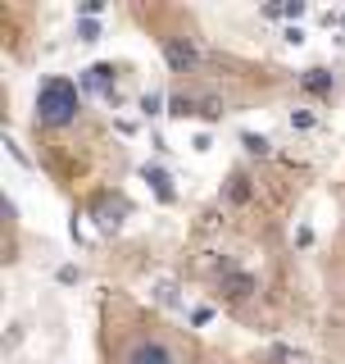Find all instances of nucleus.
I'll return each instance as SVG.
<instances>
[{
	"label": "nucleus",
	"instance_id": "f257e3e1",
	"mask_svg": "<svg viewBox=\"0 0 345 364\" xmlns=\"http://www.w3.org/2000/svg\"><path fill=\"white\" fill-rule=\"evenodd\" d=\"M82 110V91L68 77H46L41 91H37V123L46 128H68Z\"/></svg>",
	"mask_w": 345,
	"mask_h": 364
},
{
	"label": "nucleus",
	"instance_id": "0eeeda50",
	"mask_svg": "<svg viewBox=\"0 0 345 364\" xmlns=\"http://www.w3.org/2000/svg\"><path fill=\"white\" fill-rule=\"evenodd\" d=\"M300 87L313 91V96H327V91L336 87V73H332V68H323V64H318V68H304V73H300Z\"/></svg>",
	"mask_w": 345,
	"mask_h": 364
},
{
	"label": "nucleus",
	"instance_id": "1a4fd4ad",
	"mask_svg": "<svg viewBox=\"0 0 345 364\" xmlns=\"http://www.w3.org/2000/svg\"><path fill=\"white\" fill-rule=\"evenodd\" d=\"M223 200H227V205H246V200H250V178L232 173V178H227V187H223Z\"/></svg>",
	"mask_w": 345,
	"mask_h": 364
},
{
	"label": "nucleus",
	"instance_id": "dca6fc26",
	"mask_svg": "<svg viewBox=\"0 0 345 364\" xmlns=\"http://www.w3.org/2000/svg\"><path fill=\"white\" fill-rule=\"evenodd\" d=\"M291 128H295V133H304V128H313V114H309V110H295V114H291Z\"/></svg>",
	"mask_w": 345,
	"mask_h": 364
},
{
	"label": "nucleus",
	"instance_id": "f8f14e48",
	"mask_svg": "<svg viewBox=\"0 0 345 364\" xmlns=\"http://www.w3.org/2000/svg\"><path fill=\"white\" fill-rule=\"evenodd\" d=\"M77 41H100V23L96 19H77Z\"/></svg>",
	"mask_w": 345,
	"mask_h": 364
},
{
	"label": "nucleus",
	"instance_id": "423d86ee",
	"mask_svg": "<svg viewBox=\"0 0 345 364\" xmlns=\"http://www.w3.org/2000/svg\"><path fill=\"white\" fill-rule=\"evenodd\" d=\"M141 178H146V182L155 187V196H159L164 205H172V200H177V191H172V178H168V169H159V164H146V169H141Z\"/></svg>",
	"mask_w": 345,
	"mask_h": 364
},
{
	"label": "nucleus",
	"instance_id": "4468645a",
	"mask_svg": "<svg viewBox=\"0 0 345 364\" xmlns=\"http://www.w3.org/2000/svg\"><path fill=\"white\" fill-rule=\"evenodd\" d=\"M273 360H277V364H304V355L291 351V346H273Z\"/></svg>",
	"mask_w": 345,
	"mask_h": 364
},
{
	"label": "nucleus",
	"instance_id": "9d476101",
	"mask_svg": "<svg viewBox=\"0 0 345 364\" xmlns=\"http://www.w3.org/2000/svg\"><path fill=\"white\" fill-rule=\"evenodd\" d=\"M168 114L172 119H186V114H200V105L191 96H168Z\"/></svg>",
	"mask_w": 345,
	"mask_h": 364
},
{
	"label": "nucleus",
	"instance_id": "7ed1b4c3",
	"mask_svg": "<svg viewBox=\"0 0 345 364\" xmlns=\"http://www.w3.org/2000/svg\"><path fill=\"white\" fill-rule=\"evenodd\" d=\"M123 364H177L168 351V342H159V337H141V342H132V351L123 355Z\"/></svg>",
	"mask_w": 345,
	"mask_h": 364
},
{
	"label": "nucleus",
	"instance_id": "a211bd4d",
	"mask_svg": "<svg viewBox=\"0 0 345 364\" xmlns=\"http://www.w3.org/2000/svg\"><path fill=\"white\" fill-rule=\"evenodd\" d=\"M200 114H205V119H218V114H223V105H218V100H205V105H200Z\"/></svg>",
	"mask_w": 345,
	"mask_h": 364
},
{
	"label": "nucleus",
	"instance_id": "20e7f679",
	"mask_svg": "<svg viewBox=\"0 0 345 364\" xmlns=\"http://www.w3.org/2000/svg\"><path fill=\"white\" fill-rule=\"evenodd\" d=\"M77 87L82 91H100V96H114V64H91L77 73Z\"/></svg>",
	"mask_w": 345,
	"mask_h": 364
},
{
	"label": "nucleus",
	"instance_id": "39448f33",
	"mask_svg": "<svg viewBox=\"0 0 345 364\" xmlns=\"http://www.w3.org/2000/svg\"><path fill=\"white\" fill-rule=\"evenodd\" d=\"M218 287H223L227 300H246V296H255V278H250L246 269H223Z\"/></svg>",
	"mask_w": 345,
	"mask_h": 364
},
{
	"label": "nucleus",
	"instance_id": "f3484780",
	"mask_svg": "<svg viewBox=\"0 0 345 364\" xmlns=\"http://www.w3.org/2000/svg\"><path fill=\"white\" fill-rule=\"evenodd\" d=\"M304 14V0H286V5H282V19H300Z\"/></svg>",
	"mask_w": 345,
	"mask_h": 364
},
{
	"label": "nucleus",
	"instance_id": "f03ea898",
	"mask_svg": "<svg viewBox=\"0 0 345 364\" xmlns=\"http://www.w3.org/2000/svg\"><path fill=\"white\" fill-rule=\"evenodd\" d=\"M164 59H168L172 73H191L200 64V50H195L191 37H164Z\"/></svg>",
	"mask_w": 345,
	"mask_h": 364
},
{
	"label": "nucleus",
	"instance_id": "2eb2a0df",
	"mask_svg": "<svg viewBox=\"0 0 345 364\" xmlns=\"http://www.w3.org/2000/svg\"><path fill=\"white\" fill-rule=\"evenodd\" d=\"M100 10H105V0H82V5H77V19H96Z\"/></svg>",
	"mask_w": 345,
	"mask_h": 364
},
{
	"label": "nucleus",
	"instance_id": "6e6552de",
	"mask_svg": "<svg viewBox=\"0 0 345 364\" xmlns=\"http://www.w3.org/2000/svg\"><path fill=\"white\" fill-rule=\"evenodd\" d=\"M96 223H100V232H114L123 223V200H100L96 205Z\"/></svg>",
	"mask_w": 345,
	"mask_h": 364
},
{
	"label": "nucleus",
	"instance_id": "ddd939ff",
	"mask_svg": "<svg viewBox=\"0 0 345 364\" xmlns=\"http://www.w3.org/2000/svg\"><path fill=\"white\" fill-rule=\"evenodd\" d=\"M141 110L150 114V119H155V114H164V96H159V91H146V96H141Z\"/></svg>",
	"mask_w": 345,
	"mask_h": 364
},
{
	"label": "nucleus",
	"instance_id": "9b49d317",
	"mask_svg": "<svg viewBox=\"0 0 345 364\" xmlns=\"http://www.w3.org/2000/svg\"><path fill=\"white\" fill-rule=\"evenodd\" d=\"M241 146H246L250 155H268L273 142H268V137H259V133H241Z\"/></svg>",
	"mask_w": 345,
	"mask_h": 364
}]
</instances>
